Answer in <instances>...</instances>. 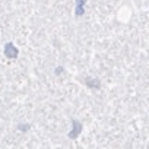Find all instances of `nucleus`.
I'll list each match as a JSON object with an SVG mask.
<instances>
[{
    "mask_svg": "<svg viewBox=\"0 0 149 149\" xmlns=\"http://www.w3.org/2000/svg\"><path fill=\"white\" fill-rule=\"evenodd\" d=\"M84 5H85V0H78V8H76V13L78 15H82V12H84Z\"/></svg>",
    "mask_w": 149,
    "mask_h": 149,
    "instance_id": "f257e3e1",
    "label": "nucleus"
},
{
    "mask_svg": "<svg viewBox=\"0 0 149 149\" xmlns=\"http://www.w3.org/2000/svg\"><path fill=\"white\" fill-rule=\"evenodd\" d=\"M6 51H8V56H9V57H15V56H16V50L12 48V44L8 45V50H6Z\"/></svg>",
    "mask_w": 149,
    "mask_h": 149,
    "instance_id": "f03ea898",
    "label": "nucleus"
}]
</instances>
